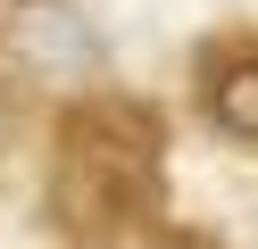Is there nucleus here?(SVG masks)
Returning <instances> with one entry per match:
<instances>
[{
    "label": "nucleus",
    "mask_w": 258,
    "mask_h": 249,
    "mask_svg": "<svg viewBox=\"0 0 258 249\" xmlns=\"http://www.w3.org/2000/svg\"><path fill=\"white\" fill-rule=\"evenodd\" d=\"M167 191V125L134 92H84L50 133V216L67 241L117 249L158 224Z\"/></svg>",
    "instance_id": "1"
},
{
    "label": "nucleus",
    "mask_w": 258,
    "mask_h": 249,
    "mask_svg": "<svg viewBox=\"0 0 258 249\" xmlns=\"http://www.w3.org/2000/svg\"><path fill=\"white\" fill-rule=\"evenodd\" d=\"M0 42H9V58H17L34 83H75V92H92L100 66H108L100 25H92L75 0H9Z\"/></svg>",
    "instance_id": "2"
},
{
    "label": "nucleus",
    "mask_w": 258,
    "mask_h": 249,
    "mask_svg": "<svg viewBox=\"0 0 258 249\" xmlns=\"http://www.w3.org/2000/svg\"><path fill=\"white\" fill-rule=\"evenodd\" d=\"M200 108L217 133L258 141V42H225L200 58Z\"/></svg>",
    "instance_id": "3"
},
{
    "label": "nucleus",
    "mask_w": 258,
    "mask_h": 249,
    "mask_svg": "<svg viewBox=\"0 0 258 249\" xmlns=\"http://www.w3.org/2000/svg\"><path fill=\"white\" fill-rule=\"evenodd\" d=\"M150 249H217V241H208V232H191V224H167Z\"/></svg>",
    "instance_id": "4"
}]
</instances>
